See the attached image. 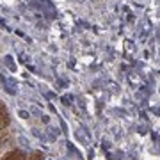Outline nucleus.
<instances>
[{"label": "nucleus", "instance_id": "obj_2", "mask_svg": "<svg viewBox=\"0 0 160 160\" xmlns=\"http://www.w3.org/2000/svg\"><path fill=\"white\" fill-rule=\"evenodd\" d=\"M7 125V118L6 116H0V128H2V126H6Z\"/></svg>", "mask_w": 160, "mask_h": 160}, {"label": "nucleus", "instance_id": "obj_1", "mask_svg": "<svg viewBox=\"0 0 160 160\" xmlns=\"http://www.w3.org/2000/svg\"><path fill=\"white\" fill-rule=\"evenodd\" d=\"M22 158H23L22 153H18V151H12V153L6 155V158H4V160H22Z\"/></svg>", "mask_w": 160, "mask_h": 160}]
</instances>
